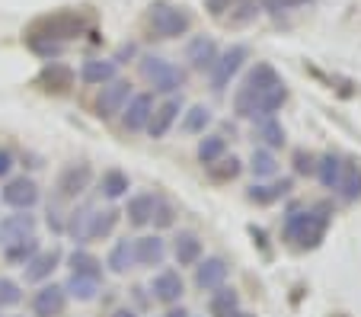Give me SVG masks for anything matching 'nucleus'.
Returning a JSON list of instances; mask_svg holds the SVG:
<instances>
[{"mask_svg":"<svg viewBox=\"0 0 361 317\" xmlns=\"http://www.w3.org/2000/svg\"><path fill=\"white\" fill-rule=\"evenodd\" d=\"M285 103H288V87H285V80H281V83H275V87H269L266 93L256 100L250 119H256V122H259V119H275V112H281Z\"/></svg>","mask_w":361,"mask_h":317,"instance_id":"obj_22","label":"nucleus"},{"mask_svg":"<svg viewBox=\"0 0 361 317\" xmlns=\"http://www.w3.org/2000/svg\"><path fill=\"white\" fill-rule=\"evenodd\" d=\"M275 83H281L279 71H275L269 61H256V68L243 77V83H240V90H237V97H233V112H237V116H243V119H250L256 100H259L269 87H275Z\"/></svg>","mask_w":361,"mask_h":317,"instance_id":"obj_2","label":"nucleus"},{"mask_svg":"<svg viewBox=\"0 0 361 317\" xmlns=\"http://www.w3.org/2000/svg\"><path fill=\"white\" fill-rule=\"evenodd\" d=\"M23 301V285L16 279L0 276V311L4 308H13V304Z\"/></svg>","mask_w":361,"mask_h":317,"instance_id":"obj_40","label":"nucleus"},{"mask_svg":"<svg viewBox=\"0 0 361 317\" xmlns=\"http://www.w3.org/2000/svg\"><path fill=\"white\" fill-rule=\"evenodd\" d=\"M64 292H68V298H77V301H93V298L99 295V279L74 276V273H71V279L64 282Z\"/></svg>","mask_w":361,"mask_h":317,"instance_id":"obj_36","label":"nucleus"},{"mask_svg":"<svg viewBox=\"0 0 361 317\" xmlns=\"http://www.w3.org/2000/svg\"><path fill=\"white\" fill-rule=\"evenodd\" d=\"M294 173L307 177V173H317V157L310 151H294Z\"/></svg>","mask_w":361,"mask_h":317,"instance_id":"obj_42","label":"nucleus"},{"mask_svg":"<svg viewBox=\"0 0 361 317\" xmlns=\"http://www.w3.org/2000/svg\"><path fill=\"white\" fill-rule=\"evenodd\" d=\"M35 234V215L32 212H13L0 218V244H13L23 237Z\"/></svg>","mask_w":361,"mask_h":317,"instance_id":"obj_16","label":"nucleus"},{"mask_svg":"<svg viewBox=\"0 0 361 317\" xmlns=\"http://www.w3.org/2000/svg\"><path fill=\"white\" fill-rule=\"evenodd\" d=\"M150 225H157V228H170L173 225V205L164 199H157V208H154V221Z\"/></svg>","mask_w":361,"mask_h":317,"instance_id":"obj_43","label":"nucleus"},{"mask_svg":"<svg viewBox=\"0 0 361 317\" xmlns=\"http://www.w3.org/2000/svg\"><path fill=\"white\" fill-rule=\"evenodd\" d=\"M42 250L39 237H23V241H13V244H4V263L7 266H26L35 253Z\"/></svg>","mask_w":361,"mask_h":317,"instance_id":"obj_26","label":"nucleus"},{"mask_svg":"<svg viewBox=\"0 0 361 317\" xmlns=\"http://www.w3.org/2000/svg\"><path fill=\"white\" fill-rule=\"evenodd\" d=\"M179 112H183V100L179 97H170V100H164L160 106H154V116H150V122H147V135L154 141L157 138H166V131L173 128V122L179 119Z\"/></svg>","mask_w":361,"mask_h":317,"instance_id":"obj_15","label":"nucleus"},{"mask_svg":"<svg viewBox=\"0 0 361 317\" xmlns=\"http://www.w3.org/2000/svg\"><path fill=\"white\" fill-rule=\"evenodd\" d=\"M256 138H259L262 148L279 151V148H285V128H281L279 119H259L256 122Z\"/></svg>","mask_w":361,"mask_h":317,"instance_id":"obj_33","label":"nucleus"},{"mask_svg":"<svg viewBox=\"0 0 361 317\" xmlns=\"http://www.w3.org/2000/svg\"><path fill=\"white\" fill-rule=\"evenodd\" d=\"M118 77V64L112 58H87L80 64V80L90 83V87H102Z\"/></svg>","mask_w":361,"mask_h":317,"instance_id":"obj_19","label":"nucleus"},{"mask_svg":"<svg viewBox=\"0 0 361 317\" xmlns=\"http://www.w3.org/2000/svg\"><path fill=\"white\" fill-rule=\"evenodd\" d=\"M208 170H212V177H214V179H221V183H224V179H237L240 173H243V160L233 157V154H231V157L224 154V157H221L218 164H212Z\"/></svg>","mask_w":361,"mask_h":317,"instance_id":"obj_39","label":"nucleus"},{"mask_svg":"<svg viewBox=\"0 0 361 317\" xmlns=\"http://www.w3.org/2000/svg\"><path fill=\"white\" fill-rule=\"evenodd\" d=\"M291 189H294L291 177H285V179H275V183H252V186H250V193H246V199H250V202H256V205H272V202L285 199V196L291 193Z\"/></svg>","mask_w":361,"mask_h":317,"instance_id":"obj_21","label":"nucleus"},{"mask_svg":"<svg viewBox=\"0 0 361 317\" xmlns=\"http://www.w3.org/2000/svg\"><path fill=\"white\" fill-rule=\"evenodd\" d=\"M218 42L212 39V35H198V39L189 42V49H185V61H189V68L195 71H212L214 61H218Z\"/></svg>","mask_w":361,"mask_h":317,"instance_id":"obj_17","label":"nucleus"},{"mask_svg":"<svg viewBox=\"0 0 361 317\" xmlns=\"http://www.w3.org/2000/svg\"><path fill=\"white\" fill-rule=\"evenodd\" d=\"M128 100H131V80L116 77V80L102 83L99 97H96V116L99 119H116L118 112L128 106Z\"/></svg>","mask_w":361,"mask_h":317,"instance_id":"obj_8","label":"nucleus"},{"mask_svg":"<svg viewBox=\"0 0 361 317\" xmlns=\"http://www.w3.org/2000/svg\"><path fill=\"white\" fill-rule=\"evenodd\" d=\"M39 83L45 90H55V93H64V90L74 83V71L68 68V64H58V61H51L45 71H42V77H39Z\"/></svg>","mask_w":361,"mask_h":317,"instance_id":"obj_29","label":"nucleus"},{"mask_svg":"<svg viewBox=\"0 0 361 317\" xmlns=\"http://www.w3.org/2000/svg\"><path fill=\"white\" fill-rule=\"evenodd\" d=\"M224 154H227V138L224 135H204V138L198 141V160H202L204 167L218 164Z\"/></svg>","mask_w":361,"mask_h":317,"instance_id":"obj_37","label":"nucleus"},{"mask_svg":"<svg viewBox=\"0 0 361 317\" xmlns=\"http://www.w3.org/2000/svg\"><path fill=\"white\" fill-rule=\"evenodd\" d=\"M173 260H176L179 266H195V263L202 260V237H198L195 231H179V234L173 237Z\"/></svg>","mask_w":361,"mask_h":317,"instance_id":"obj_20","label":"nucleus"},{"mask_svg":"<svg viewBox=\"0 0 361 317\" xmlns=\"http://www.w3.org/2000/svg\"><path fill=\"white\" fill-rule=\"evenodd\" d=\"M150 295H154V301L166 304V308L179 304V301H183V295H185L183 276H179L176 269H164V273H157V276H154V282H150Z\"/></svg>","mask_w":361,"mask_h":317,"instance_id":"obj_11","label":"nucleus"},{"mask_svg":"<svg viewBox=\"0 0 361 317\" xmlns=\"http://www.w3.org/2000/svg\"><path fill=\"white\" fill-rule=\"evenodd\" d=\"M233 317H256V314H250V311H237Z\"/></svg>","mask_w":361,"mask_h":317,"instance_id":"obj_50","label":"nucleus"},{"mask_svg":"<svg viewBox=\"0 0 361 317\" xmlns=\"http://www.w3.org/2000/svg\"><path fill=\"white\" fill-rule=\"evenodd\" d=\"M93 205H77L74 212L64 218V234L74 244H87L90 241V225H93Z\"/></svg>","mask_w":361,"mask_h":317,"instance_id":"obj_23","label":"nucleus"},{"mask_svg":"<svg viewBox=\"0 0 361 317\" xmlns=\"http://www.w3.org/2000/svg\"><path fill=\"white\" fill-rule=\"evenodd\" d=\"M135 266H160L166 260V241L160 234H141L131 241Z\"/></svg>","mask_w":361,"mask_h":317,"instance_id":"obj_14","label":"nucleus"},{"mask_svg":"<svg viewBox=\"0 0 361 317\" xmlns=\"http://www.w3.org/2000/svg\"><path fill=\"white\" fill-rule=\"evenodd\" d=\"M227 276H231V266L224 256H204L195 263V289L202 292H214L227 285Z\"/></svg>","mask_w":361,"mask_h":317,"instance_id":"obj_10","label":"nucleus"},{"mask_svg":"<svg viewBox=\"0 0 361 317\" xmlns=\"http://www.w3.org/2000/svg\"><path fill=\"white\" fill-rule=\"evenodd\" d=\"M112 317H137V314H135V311H131V308H118Z\"/></svg>","mask_w":361,"mask_h":317,"instance_id":"obj_49","label":"nucleus"},{"mask_svg":"<svg viewBox=\"0 0 361 317\" xmlns=\"http://www.w3.org/2000/svg\"><path fill=\"white\" fill-rule=\"evenodd\" d=\"M141 77L157 90V93H166V97H176L179 90L185 87V71L176 68L173 61L160 55H144L141 58Z\"/></svg>","mask_w":361,"mask_h":317,"instance_id":"obj_5","label":"nucleus"},{"mask_svg":"<svg viewBox=\"0 0 361 317\" xmlns=\"http://www.w3.org/2000/svg\"><path fill=\"white\" fill-rule=\"evenodd\" d=\"M128 189H131V179H128V173H125V170H106V173H102L99 193L106 196L109 202L125 199V196H128Z\"/></svg>","mask_w":361,"mask_h":317,"instance_id":"obj_28","label":"nucleus"},{"mask_svg":"<svg viewBox=\"0 0 361 317\" xmlns=\"http://www.w3.org/2000/svg\"><path fill=\"white\" fill-rule=\"evenodd\" d=\"M64 308H68V292L64 285H42L32 295V314L35 317H61Z\"/></svg>","mask_w":361,"mask_h":317,"instance_id":"obj_12","label":"nucleus"},{"mask_svg":"<svg viewBox=\"0 0 361 317\" xmlns=\"http://www.w3.org/2000/svg\"><path fill=\"white\" fill-rule=\"evenodd\" d=\"M154 208H157V196H154V193L131 196L128 208H125V215H128V225H135V228H147L150 221H154Z\"/></svg>","mask_w":361,"mask_h":317,"instance_id":"obj_24","label":"nucleus"},{"mask_svg":"<svg viewBox=\"0 0 361 317\" xmlns=\"http://www.w3.org/2000/svg\"><path fill=\"white\" fill-rule=\"evenodd\" d=\"M122 212L118 208H96L93 212V225H90V241H106L116 231Z\"/></svg>","mask_w":361,"mask_h":317,"instance_id":"obj_31","label":"nucleus"},{"mask_svg":"<svg viewBox=\"0 0 361 317\" xmlns=\"http://www.w3.org/2000/svg\"><path fill=\"white\" fill-rule=\"evenodd\" d=\"M342 167H345V160H342L339 154H323V157L317 160L314 177L320 179L323 189H336V183H339V177H342Z\"/></svg>","mask_w":361,"mask_h":317,"instance_id":"obj_30","label":"nucleus"},{"mask_svg":"<svg viewBox=\"0 0 361 317\" xmlns=\"http://www.w3.org/2000/svg\"><path fill=\"white\" fill-rule=\"evenodd\" d=\"M83 29H87V20H83L80 13H51V16L35 20L26 35L42 39V42H51V45H61L64 49V45H68L71 39H77Z\"/></svg>","mask_w":361,"mask_h":317,"instance_id":"obj_3","label":"nucleus"},{"mask_svg":"<svg viewBox=\"0 0 361 317\" xmlns=\"http://www.w3.org/2000/svg\"><path fill=\"white\" fill-rule=\"evenodd\" d=\"M10 170H13V154L7 148H0V179L10 177Z\"/></svg>","mask_w":361,"mask_h":317,"instance_id":"obj_46","label":"nucleus"},{"mask_svg":"<svg viewBox=\"0 0 361 317\" xmlns=\"http://www.w3.org/2000/svg\"><path fill=\"white\" fill-rule=\"evenodd\" d=\"M246 61H250V49H246V45H231L227 52H221L218 61H214V68L208 71V74H212V90L214 93H224L227 83L243 71Z\"/></svg>","mask_w":361,"mask_h":317,"instance_id":"obj_6","label":"nucleus"},{"mask_svg":"<svg viewBox=\"0 0 361 317\" xmlns=\"http://www.w3.org/2000/svg\"><path fill=\"white\" fill-rule=\"evenodd\" d=\"M237 311H240L237 289H231V285H221V289L212 292V298H208V314H212V317H233Z\"/></svg>","mask_w":361,"mask_h":317,"instance_id":"obj_25","label":"nucleus"},{"mask_svg":"<svg viewBox=\"0 0 361 317\" xmlns=\"http://www.w3.org/2000/svg\"><path fill=\"white\" fill-rule=\"evenodd\" d=\"M233 4H237V0H204V7L212 10V13H214V16H224V13H227V10H231V7H233Z\"/></svg>","mask_w":361,"mask_h":317,"instance_id":"obj_45","label":"nucleus"},{"mask_svg":"<svg viewBox=\"0 0 361 317\" xmlns=\"http://www.w3.org/2000/svg\"><path fill=\"white\" fill-rule=\"evenodd\" d=\"M154 116V93H131L128 106L122 109L125 131H144Z\"/></svg>","mask_w":361,"mask_h":317,"instance_id":"obj_13","label":"nucleus"},{"mask_svg":"<svg viewBox=\"0 0 361 317\" xmlns=\"http://www.w3.org/2000/svg\"><path fill=\"white\" fill-rule=\"evenodd\" d=\"M212 125V109L202 103L189 106V112L183 116V131L185 135H204V128Z\"/></svg>","mask_w":361,"mask_h":317,"instance_id":"obj_38","label":"nucleus"},{"mask_svg":"<svg viewBox=\"0 0 361 317\" xmlns=\"http://www.w3.org/2000/svg\"><path fill=\"white\" fill-rule=\"evenodd\" d=\"M250 170L256 179H269L279 173V160H275V151H269V148H252V157H250Z\"/></svg>","mask_w":361,"mask_h":317,"instance_id":"obj_35","label":"nucleus"},{"mask_svg":"<svg viewBox=\"0 0 361 317\" xmlns=\"http://www.w3.org/2000/svg\"><path fill=\"white\" fill-rule=\"evenodd\" d=\"M256 13H259V7H256L252 0H237V4L231 7V23L233 26H243V23L256 20Z\"/></svg>","mask_w":361,"mask_h":317,"instance_id":"obj_41","label":"nucleus"},{"mask_svg":"<svg viewBox=\"0 0 361 317\" xmlns=\"http://www.w3.org/2000/svg\"><path fill=\"white\" fill-rule=\"evenodd\" d=\"M39 183H35L32 177H13L7 179V186H4V193H0V199L7 202L13 212H29V208L39 202Z\"/></svg>","mask_w":361,"mask_h":317,"instance_id":"obj_9","label":"nucleus"},{"mask_svg":"<svg viewBox=\"0 0 361 317\" xmlns=\"http://www.w3.org/2000/svg\"><path fill=\"white\" fill-rule=\"evenodd\" d=\"M147 26L157 39H179L192 29V13L179 4H166V0H157L154 7L147 10Z\"/></svg>","mask_w":361,"mask_h":317,"instance_id":"obj_4","label":"nucleus"},{"mask_svg":"<svg viewBox=\"0 0 361 317\" xmlns=\"http://www.w3.org/2000/svg\"><path fill=\"white\" fill-rule=\"evenodd\" d=\"M48 228H55V231H64V221H61V215H58L55 208H48Z\"/></svg>","mask_w":361,"mask_h":317,"instance_id":"obj_47","label":"nucleus"},{"mask_svg":"<svg viewBox=\"0 0 361 317\" xmlns=\"http://www.w3.org/2000/svg\"><path fill=\"white\" fill-rule=\"evenodd\" d=\"M58 263H61V250H39V253L23 266V276H26V282H45V279H51Z\"/></svg>","mask_w":361,"mask_h":317,"instance_id":"obj_18","label":"nucleus"},{"mask_svg":"<svg viewBox=\"0 0 361 317\" xmlns=\"http://www.w3.org/2000/svg\"><path fill=\"white\" fill-rule=\"evenodd\" d=\"M90 183H93V167L87 164V160H77V164H68L61 173H58V199H80L83 193L90 189Z\"/></svg>","mask_w":361,"mask_h":317,"instance_id":"obj_7","label":"nucleus"},{"mask_svg":"<svg viewBox=\"0 0 361 317\" xmlns=\"http://www.w3.org/2000/svg\"><path fill=\"white\" fill-rule=\"evenodd\" d=\"M262 4H266L269 10H275V13H279V10H291V7H304L307 0H262Z\"/></svg>","mask_w":361,"mask_h":317,"instance_id":"obj_44","label":"nucleus"},{"mask_svg":"<svg viewBox=\"0 0 361 317\" xmlns=\"http://www.w3.org/2000/svg\"><path fill=\"white\" fill-rule=\"evenodd\" d=\"M106 266H109V273H116V276H125V273L135 266V253H131V241H128V237L112 244L109 256H106Z\"/></svg>","mask_w":361,"mask_h":317,"instance_id":"obj_34","label":"nucleus"},{"mask_svg":"<svg viewBox=\"0 0 361 317\" xmlns=\"http://www.w3.org/2000/svg\"><path fill=\"white\" fill-rule=\"evenodd\" d=\"M336 196L342 202H358L361 199V167L358 164H345L342 167V177L336 183Z\"/></svg>","mask_w":361,"mask_h":317,"instance_id":"obj_27","label":"nucleus"},{"mask_svg":"<svg viewBox=\"0 0 361 317\" xmlns=\"http://www.w3.org/2000/svg\"><path fill=\"white\" fill-rule=\"evenodd\" d=\"M164 317H192V314H189V311H185V308H183V304H173V308H170V311H166V314H164Z\"/></svg>","mask_w":361,"mask_h":317,"instance_id":"obj_48","label":"nucleus"},{"mask_svg":"<svg viewBox=\"0 0 361 317\" xmlns=\"http://www.w3.org/2000/svg\"><path fill=\"white\" fill-rule=\"evenodd\" d=\"M68 266L74 276H90V279H102V263L96 260L90 250H80L77 247L74 253L68 256Z\"/></svg>","mask_w":361,"mask_h":317,"instance_id":"obj_32","label":"nucleus"},{"mask_svg":"<svg viewBox=\"0 0 361 317\" xmlns=\"http://www.w3.org/2000/svg\"><path fill=\"white\" fill-rule=\"evenodd\" d=\"M329 221H333V205L329 202H317V205H304V208L294 205L285 215L281 237L300 250H317L329 231Z\"/></svg>","mask_w":361,"mask_h":317,"instance_id":"obj_1","label":"nucleus"}]
</instances>
